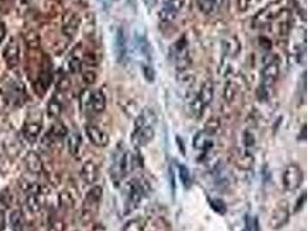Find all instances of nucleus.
Returning a JSON list of instances; mask_svg holds the SVG:
<instances>
[{"label":"nucleus","instance_id":"nucleus-1","mask_svg":"<svg viewBox=\"0 0 308 231\" xmlns=\"http://www.w3.org/2000/svg\"><path fill=\"white\" fill-rule=\"evenodd\" d=\"M136 163H138V159L131 151H117L111 166V177L113 182H122L123 178H125L129 172L134 170Z\"/></svg>","mask_w":308,"mask_h":231},{"label":"nucleus","instance_id":"nucleus-2","mask_svg":"<svg viewBox=\"0 0 308 231\" xmlns=\"http://www.w3.org/2000/svg\"><path fill=\"white\" fill-rule=\"evenodd\" d=\"M80 104L85 111L101 113L106 107V96L102 90H85L80 97Z\"/></svg>","mask_w":308,"mask_h":231},{"label":"nucleus","instance_id":"nucleus-3","mask_svg":"<svg viewBox=\"0 0 308 231\" xmlns=\"http://www.w3.org/2000/svg\"><path fill=\"white\" fill-rule=\"evenodd\" d=\"M304 180V173L301 168L296 163H291L285 167L282 175V184L285 191L293 192L300 188Z\"/></svg>","mask_w":308,"mask_h":231},{"label":"nucleus","instance_id":"nucleus-4","mask_svg":"<svg viewBox=\"0 0 308 231\" xmlns=\"http://www.w3.org/2000/svg\"><path fill=\"white\" fill-rule=\"evenodd\" d=\"M173 58L178 71H186L190 65V56L188 51V41L184 36L178 40L173 45Z\"/></svg>","mask_w":308,"mask_h":231},{"label":"nucleus","instance_id":"nucleus-5","mask_svg":"<svg viewBox=\"0 0 308 231\" xmlns=\"http://www.w3.org/2000/svg\"><path fill=\"white\" fill-rule=\"evenodd\" d=\"M290 210H288V206L287 202H281L277 207L272 211L270 218H269V227L270 229L278 230L283 228L285 224H287L290 221Z\"/></svg>","mask_w":308,"mask_h":231},{"label":"nucleus","instance_id":"nucleus-6","mask_svg":"<svg viewBox=\"0 0 308 231\" xmlns=\"http://www.w3.org/2000/svg\"><path fill=\"white\" fill-rule=\"evenodd\" d=\"M282 9L277 4H272L267 6L266 8H263L260 13L254 18L253 20V26L254 27H263L267 24H270L271 22H274L276 19H278L279 14H281Z\"/></svg>","mask_w":308,"mask_h":231},{"label":"nucleus","instance_id":"nucleus-7","mask_svg":"<svg viewBox=\"0 0 308 231\" xmlns=\"http://www.w3.org/2000/svg\"><path fill=\"white\" fill-rule=\"evenodd\" d=\"M185 0H164L160 12V19L165 23H170L177 18L180 9L183 8Z\"/></svg>","mask_w":308,"mask_h":231},{"label":"nucleus","instance_id":"nucleus-8","mask_svg":"<svg viewBox=\"0 0 308 231\" xmlns=\"http://www.w3.org/2000/svg\"><path fill=\"white\" fill-rule=\"evenodd\" d=\"M279 72H281V66L277 58H272L270 62H268L262 69V87L268 88L275 84L278 79Z\"/></svg>","mask_w":308,"mask_h":231},{"label":"nucleus","instance_id":"nucleus-9","mask_svg":"<svg viewBox=\"0 0 308 231\" xmlns=\"http://www.w3.org/2000/svg\"><path fill=\"white\" fill-rule=\"evenodd\" d=\"M232 161L238 169L248 171L253 169L255 159H254V155L247 149H236L232 153Z\"/></svg>","mask_w":308,"mask_h":231},{"label":"nucleus","instance_id":"nucleus-10","mask_svg":"<svg viewBox=\"0 0 308 231\" xmlns=\"http://www.w3.org/2000/svg\"><path fill=\"white\" fill-rule=\"evenodd\" d=\"M155 137V131L152 126H144V127H135L132 133V144L135 147H144L148 145Z\"/></svg>","mask_w":308,"mask_h":231},{"label":"nucleus","instance_id":"nucleus-11","mask_svg":"<svg viewBox=\"0 0 308 231\" xmlns=\"http://www.w3.org/2000/svg\"><path fill=\"white\" fill-rule=\"evenodd\" d=\"M85 133H87V137L91 144L96 147L103 148L110 144V137L107 135V133L97 127V126L87 125L85 126Z\"/></svg>","mask_w":308,"mask_h":231},{"label":"nucleus","instance_id":"nucleus-12","mask_svg":"<svg viewBox=\"0 0 308 231\" xmlns=\"http://www.w3.org/2000/svg\"><path fill=\"white\" fill-rule=\"evenodd\" d=\"M200 11L205 15L218 14L225 6L228 5V0H195Z\"/></svg>","mask_w":308,"mask_h":231},{"label":"nucleus","instance_id":"nucleus-13","mask_svg":"<svg viewBox=\"0 0 308 231\" xmlns=\"http://www.w3.org/2000/svg\"><path fill=\"white\" fill-rule=\"evenodd\" d=\"M80 27V18L73 12H67L62 18V33L68 39H73Z\"/></svg>","mask_w":308,"mask_h":231},{"label":"nucleus","instance_id":"nucleus-14","mask_svg":"<svg viewBox=\"0 0 308 231\" xmlns=\"http://www.w3.org/2000/svg\"><path fill=\"white\" fill-rule=\"evenodd\" d=\"M221 49L222 52L227 58H234L239 55L241 45L239 40L232 35H227L223 40L221 41Z\"/></svg>","mask_w":308,"mask_h":231},{"label":"nucleus","instance_id":"nucleus-15","mask_svg":"<svg viewBox=\"0 0 308 231\" xmlns=\"http://www.w3.org/2000/svg\"><path fill=\"white\" fill-rule=\"evenodd\" d=\"M19 56H20V47L14 37H12L4 49V59L9 68H14L19 64Z\"/></svg>","mask_w":308,"mask_h":231},{"label":"nucleus","instance_id":"nucleus-16","mask_svg":"<svg viewBox=\"0 0 308 231\" xmlns=\"http://www.w3.org/2000/svg\"><path fill=\"white\" fill-rule=\"evenodd\" d=\"M114 50H116V58L118 63H123L127 56V37L123 28H118L114 39Z\"/></svg>","mask_w":308,"mask_h":231},{"label":"nucleus","instance_id":"nucleus-17","mask_svg":"<svg viewBox=\"0 0 308 231\" xmlns=\"http://www.w3.org/2000/svg\"><path fill=\"white\" fill-rule=\"evenodd\" d=\"M80 176L82 180L87 184L91 185L97 182L98 177H100V169H98L97 164L93 161H87L81 168Z\"/></svg>","mask_w":308,"mask_h":231},{"label":"nucleus","instance_id":"nucleus-18","mask_svg":"<svg viewBox=\"0 0 308 231\" xmlns=\"http://www.w3.org/2000/svg\"><path fill=\"white\" fill-rule=\"evenodd\" d=\"M214 135L208 134L207 132L201 131L199 133H196V135L193 139V147L195 148L196 150L200 151H209L214 147Z\"/></svg>","mask_w":308,"mask_h":231},{"label":"nucleus","instance_id":"nucleus-19","mask_svg":"<svg viewBox=\"0 0 308 231\" xmlns=\"http://www.w3.org/2000/svg\"><path fill=\"white\" fill-rule=\"evenodd\" d=\"M196 99L205 107H207L212 102V99H214V82L210 79L203 82Z\"/></svg>","mask_w":308,"mask_h":231},{"label":"nucleus","instance_id":"nucleus-20","mask_svg":"<svg viewBox=\"0 0 308 231\" xmlns=\"http://www.w3.org/2000/svg\"><path fill=\"white\" fill-rule=\"evenodd\" d=\"M24 163L27 169L29 170V172L34 173V175H40L43 172L44 170V164L43 161L41 159V156L35 151H29L25 155Z\"/></svg>","mask_w":308,"mask_h":231},{"label":"nucleus","instance_id":"nucleus-21","mask_svg":"<svg viewBox=\"0 0 308 231\" xmlns=\"http://www.w3.org/2000/svg\"><path fill=\"white\" fill-rule=\"evenodd\" d=\"M135 127H144V126H152L154 127L155 122H156V115L149 107L141 110L139 116L134 119Z\"/></svg>","mask_w":308,"mask_h":231},{"label":"nucleus","instance_id":"nucleus-22","mask_svg":"<svg viewBox=\"0 0 308 231\" xmlns=\"http://www.w3.org/2000/svg\"><path fill=\"white\" fill-rule=\"evenodd\" d=\"M41 132H42V125H41V123L37 122L25 123L23 128H22V133H23L24 138L30 142L36 141L37 138L40 137Z\"/></svg>","mask_w":308,"mask_h":231},{"label":"nucleus","instance_id":"nucleus-23","mask_svg":"<svg viewBox=\"0 0 308 231\" xmlns=\"http://www.w3.org/2000/svg\"><path fill=\"white\" fill-rule=\"evenodd\" d=\"M119 106L127 116L134 119L139 116V113L141 112L139 104L133 99H123H123L119 100Z\"/></svg>","mask_w":308,"mask_h":231},{"label":"nucleus","instance_id":"nucleus-24","mask_svg":"<svg viewBox=\"0 0 308 231\" xmlns=\"http://www.w3.org/2000/svg\"><path fill=\"white\" fill-rule=\"evenodd\" d=\"M238 90H239V88H238L237 82L231 80V79H228V80L226 81V84H224V89H223V99L225 102H227V103L233 102L238 94Z\"/></svg>","mask_w":308,"mask_h":231},{"label":"nucleus","instance_id":"nucleus-25","mask_svg":"<svg viewBox=\"0 0 308 231\" xmlns=\"http://www.w3.org/2000/svg\"><path fill=\"white\" fill-rule=\"evenodd\" d=\"M81 146V135L78 132H71L67 134V148L72 156L78 155Z\"/></svg>","mask_w":308,"mask_h":231},{"label":"nucleus","instance_id":"nucleus-26","mask_svg":"<svg viewBox=\"0 0 308 231\" xmlns=\"http://www.w3.org/2000/svg\"><path fill=\"white\" fill-rule=\"evenodd\" d=\"M136 45H138L139 52L141 53L142 57H144L147 59V63H150L151 58V46L149 44L147 37L144 36H138L136 37Z\"/></svg>","mask_w":308,"mask_h":231},{"label":"nucleus","instance_id":"nucleus-27","mask_svg":"<svg viewBox=\"0 0 308 231\" xmlns=\"http://www.w3.org/2000/svg\"><path fill=\"white\" fill-rule=\"evenodd\" d=\"M147 222L142 217H135L123 224L122 231H144Z\"/></svg>","mask_w":308,"mask_h":231},{"label":"nucleus","instance_id":"nucleus-28","mask_svg":"<svg viewBox=\"0 0 308 231\" xmlns=\"http://www.w3.org/2000/svg\"><path fill=\"white\" fill-rule=\"evenodd\" d=\"M20 188L23 192L27 193V194L31 195H40L42 193V186L37 183L29 182V180L21 179L20 180Z\"/></svg>","mask_w":308,"mask_h":231},{"label":"nucleus","instance_id":"nucleus-29","mask_svg":"<svg viewBox=\"0 0 308 231\" xmlns=\"http://www.w3.org/2000/svg\"><path fill=\"white\" fill-rule=\"evenodd\" d=\"M24 42L31 50H37L41 45V39L38 34L34 30H29L24 34Z\"/></svg>","mask_w":308,"mask_h":231},{"label":"nucleus","instance_id":"nucleus-30","mask_svg":"<svg viewBox=\"0 0 308 231\" xmlns=\"http://www.w3.org/2000/svg\"><path fill=\"white\" fill-rule=\"evenodd\" d=\"M67 134L68 129L62 122H57L56 124H53L52 128H51L49 133V135L52 139H63L65 137H67Z\"/></svg>","mask_w":308,"mask_h":231},{"label":"nucleus","instance_id":"nucleus-31","mask_svg":"<svg viewBox=\"0 0 308 231\" xmlns=\"http://www.w3.org/2000/svg\"><path fill=\"white\" fill-rule=\"evenodd\" d=\"M215 179L217 180L218 184H222L224 186L230 183V173L227 172L226 168L222 166V164H220L215 169Z\"/></svg>","mask_w":308,"mask_h":231},{"label":"nucleus","instance_id":"nucleus-32","mask_svg":"<svg viewBox=\"0 0 308 231\" xmlns=\"http://www.w3.org/2000/svg\"><path fill=\"white\" fill-rule=\"evenodd\" d=\"M62 111V105L58 100L52 99L47 104V115L50 118H58Z\"/></svg>","mask_w":308,"mask_h":231},{"label":"nucleus","instance_id":"nucleus-33","mask_svg":"<svg viewBox=\"0 0 308 231\" xmlns=\"http://www.w3.org/2000/svg\"><path fill=\"white\" fill-rule=\"evenodd\" d=\"M220 127H221V120L218 118H216V117H211V118H209L207 122H205L203 131L207 132L208 134H210V135H215L216 133L218 132Z\"/></svg>","mask_w":308,"mask_h":231},{"label":"nucleus","instance_id":"nucleus-34","mask_svg":"<svg viewBox=\"0 0 308 231\" xmlns=\"http://www.w3.org/2000/svg\"><path fill=\"white\" fill-rule=\"evenodd\" d=\"M178 171H179V178L182 180L183 185L185 186V188H189L190 184H192V177H190L188 168L184 166V164H179V166H178Z\"/></svg>","mask_w":308,"mask_h":231},{"label":"nucleus","instance_id":"nucleus-35","mask_svg":"<svg viewBox=\"0 0 308 231\" xmlns=\"http://www.w3.org/2000/svg\"><path fill=\"white\" fill-rule=\"evenodd\" d=\"M9 221H11V226H12L13 231H22L23 221H22V213L20 210L12 211Z\"/></svg>","mask_w":308,"mask_h":231},{"label":"nucleus","instance_id":"nucleus-36","mask_svg":"<svg viewBox=\"0 0 308 231\" xmlns=\"http://www.w3.org/2000/svg\"><path fill=\"white\" fill-rule=\"evenodd\" d=\"M102 195H103V189H102L101 186H93L89 192L87 193V197H85V200L91 201V202H96V204H100Z\"/></svg>","mask_w":308,"mask_h":231},{"label":"nucleus","instance_id":"nucleus-37","mask_svg":"<svg viewBox=\"0 0 308 231\" xmlns=\"http://www.w3.org/2000/svg\"><path fill=\"white\" fill-rule=\"evenodd\" d=\"M59 204L62 207L69 210V208H73V206H74V199L68 192H62L59 194Z\"/></svg>","mask_w":308,"mask_h":231},{"label":"nucleus","instance_id":"nucleus-38","mask_svg":"<svg viewBox=\"0 0 308 231\" xmlns=\"http://www.w3.org/2000/svg\"><path fill=\"white\" fill-rule=\"evenodd\" d=\"M37 198H38V195L27 194V200H25V204H27V207L29 208V210L31 211V213H37L41 208V204Z\"/></svg>","mask_w":308,"mask_h":231},{"label":"nucleus","instance_id":"nucleus-39","mask_svg":"<svg viewBox=\"0 0 308 231\" xmlns=\"http://www.w3.org/2000/svg\"><path fill=\"white\" fill-rule=\"evenodd\" d=\"M244 231H259V222L255 216L247 215L245 218V228Z\"/></svg>","mask_w":308,"mask_h":231},{"label":"nucleus","instance_id":"nucleus-40","mask_svg":"<svg viewBox=\"0 0 308 231\" xmlns=\"http://www.w3.org/2000/svg\"><path fill=\"white\" fill-rule=\"evenodd\" d=\"M141 69H142V73H144V77L147 79L148 81H150V82L154 81L155 71L151 64H149V63H144V64L141 65Z\"/></svg>","mask_w":308,"mask_h":231},{"label":"nucleus","instance_id":"nucleus-41","mask_svg":"<svg viewBox=\"0 0 308 231\" xmlns=\"http://www.w3.org/2000/svg\"><path fill=\"white\" fill-rule=\"evenodd\" d=\"M68 67L69 71L72 73H79L82 69V60L79 57H72L68 62Z\"/></svg>","mask_w":308,"mask_h":231},{"label":"nucleus","instance_id":"nucleus-42","mask_svg":"<svg viewBox=\"0 0 308 231\" xmlns=\"http://www.w3.org/2000/svg\"><path fill=\"white\" fill-rule=\"evenodd\" d=\"M82 79H83L85 84H88V86H91V84H94L95 82H96L97 75L94 71H91V69H88V71L82 73Z\"/></svg>","mask_w":308,"mask_h":231},{"label":"nucleus","instance_id":"nucleus-43","mask_svg":"<svg viewBox=\"0 0 308 231\" xmlns=\"http://www.w3.org/2000/svg\"><path fill=\"white\" fill-rule=\"evenodd\" d=\"M211 207L214 208L215 211L220 214H224L226 211V205L224 204L223 201L220 200V199H214V200H210Z\"/></svg>","mask_w":308,"mask_h":231},{"label":"nucleus","instance_id":"nucleus-44","mask_svg":"<svg viewBox=\"0 0 308 231\" xmlns=\"http://www.w3.org/2000/svg\"><path fill=\"white\" fill-rule=\"evenodd\" d=\"M0 202H1L5 207H9V206L12 205V194L8 189H5L4 191L0 193Z\"/></svg>","mask_w":308,"mask_h":231},{"label":"nucleus","instance_id":"nucleus-45","mask_svg":"<svg viewBox=\"0 0 308 231\" xmlns=\"http://www.w3.org/2000/svg\"><path fill=\"white\" fill-rule=\"evenodd\" d=\"M66 224L62 220H55L50 223L47 231H65Z\"/></svg>","mask_w":308,"mask_h":231},{"label":"nucleus","instance_id":"nucleus-46","mask_svg":"<svg viewBox=\"0 0 308 231\" xmlns=\"http://www.w3.org/2000/svg\"><path fill=\"white\" fill-rule=\"evenodd\" d=\"M243 140H244V145H245L246 148L253 147V146L255 145V138H254V135L248 131H246L245 133H244Z\"/></svg>","mask_w":308,"mask_h":231},{"label":"nucleus","instance_id":"nucleus-47","mask_svg":"<svg viewBox=\"0 0 308 231\" xmlns=\"http://www.w3.org/2000/svg\"><path fill=\"white\" fill-rule=\"evenodd\" d=\"M57 87H58V89L62 90V91L67 90V89H69V87H71V81H69V79L67 77H62L58 81V84H57Z\"/></svg>","mask_w":308,"mask_h":231},{"label":"nucleus","instance_id":"nucleus-48","mask_svg":"<svg viewBox=\"0 0 308 231\" xmlns=\"http://www.w3.org/2000/svg\"><path fill=\"white\" fill-rule=\"evenodd\" d=\"M254 5V0H238V8L240 11H247Z\"/></svg>","mask_w":308,"mask_h":231},{"label":"nucleus","instance_id":"nucleus-49","mask_svg":"<svg viewBox=\"0 0 308 231\" xmlns=\"http://www.w3.org/2000/svg\"><path fill=\"white\" fill-rule=\"evenodd\" d=\"M305 202H306V192H304L301 197L297 200V204L294 206V213H298V210H300L304 207Z\"/></svg>","mask_w":308,"mask_h":231},{"label":"nucleus","instance_id":"nucleus-50","mask_svg":"<svg viewBox=\"0 0 308 231\" xmlns=\"http://www.w3.org/2000/svg\"><path fill=\"white\" fill-rule=\"evenodd\" d=\"M7 226V216L4 210H0V231H5Z\"/></svg>","mask_w":308,"mask_h":231},{"label":"nucleus","instance_id":"nucleus-51","mask_svg":"<svg viewBox=\"0 0 308 231\" xmlns=\"http://www.w3.org/2000/svg\"><path fill=\"white\" fill-rule=\"evenodd\" d=\"M6 36H7V28L4 22H0V44L4 42Z\"/></svg>","mask_w":308,"mask_h":231},{"label":"nucleus","instance_id":"nucleus-52","mask_svg":"<svg viewBox=\"0 0 308 231\" xmlns=\"http://www.w3.org/2000/svg\"><path fill=\"white\" fill-rule=\"evenodd\" d=\"M142 1H144V4L147 6L149 9H151V8H154L155 6L157 5L158 0H142Z\"/></svg>","mask_w":308,"mask_h":231},{"label":"nucleus","instance_id":"nucleus-53","mask_svg":"<svg viewBox=\"0 0 308 231\" xmlns=\"http://www.w3.org/2000/svg\"><path fill=\"white\" fill-rule=\"evenodd\" d=\"M91 231H106V227L102 223H95Z\"/></svg>","mask_w":308,"mask_h":231}]
</instances>
